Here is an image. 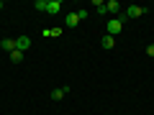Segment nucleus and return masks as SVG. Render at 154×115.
I'll use <instances>...</instances> for the list:
<instances>
[{"label": "nucleus", "mask_w": 154, "mask_h": 115, "mask_svg": "<svg viewBox=\"0 0 154 115\" xmlns=\"http://www.w3.org/2000/svg\"><path fill=\"white\" fill-rule=\"evenodd\" d=\"M44 36H51V38H57V36H62V28H46V31H44Z\"/></svg>", "instance_id": "f8f14e48"}, {"label": "nucleus", "mask_w": 154, "mask_h": 115, "mask_svg": "<svg viewBox=\"0 0 154 115\" xmlns=\"http://www.w3.org/2000/svg\"><path fill=\"white\" fill-rule=\"evenodd\" d=\"M28 46H31V38H28V36H18L16 38V49L18 51H26Z\"/></svg>", "instance_id": "7ed1b4c3"}, {"label": "nucleus", "mask_w": 154, "mask_h": 115, "mask_svg": "<svg viewBox=\"0 0 154 115\" xmlns=\"http://www.w3.org/2000/svg\"><path fill=\"white\" fill-rule=\"evenodd\" d=\"M100 44H103V49H113V46H116V38H113V36H108V33H105V36L100 38Z\"/></svg>", "instance_id": "1a4fd4ad"}, {"label": "nucleus", "mask_w": 154, "mask_h": 115, "mask_svg": "<svg viewBox=\"0 0 154 115\" xmlns=\"http://www.w3.org/2000/svg\"><path fill=\"white\" fill-rule=\"evenodd\" d=\"M3 8H5V3H3V0H0V10H3Z\"/></svg>", "instance_id": "dca6fc26"}, {"label": "nucleus", "mask_w": 154, "mask_h": 115, "mask_svg": "<svg viewBox=\"0 0 154 115\" xmlns=\"http://www.w3.org/2000/svg\"><path fill=\"white\" fill-rule=\"evenodd\" d=\"M93 8L98 10V16H105V13H108V10H105V3H103V0H93Z\"/></svg>", "instance_id": "9d476101"}, {"label": "nucleus", "mask_w": 154, "mask_h": 115, "mask_svg": "<svg viewBox=\"0 0 154 115\" xmlns=\"http://www.w3.org/2000/svg\"><path fill=\"white\" fill-rule=\"evenodd\" d=\"M77 23H80V18H77V13H67V16H64V26H67V28L77 26Z\"/></svg>", "instance_id": "6e6552de"}, {"label": "nucleus", "mask_w": 154, "mask_h": 115, "mask_svg": "<svg viewBox=\"0 0 154 115\" xmlns=\"http://www.w3.org/2000/svg\"><path fill=\"white\" fill-rule=\"evenodd\" d=\"M123 23H126V16H118V18H110L108 23H105V33H108V36H118V33L123 31Z\"/></svg>", "instance_id": "f257e3e1"}, {"label": "nucleus", "mask_w": 154, "mask_h": 115, "mask_svg": "<svg viewBox=\"0 0 154 115\" xmlns=\"http://www.w3.org/2000/svg\"><path fill=\"white\" fill-rule=\"evenodd\" d=\"M88 16H90L88 10H77V18H80V21H85V18H88Z\"/></svg>", "instance_id": "4468645a"}, {"label": "nucleus", "mask_w": 154, "mask_h": 115, "mask_svg": "<svg viewBox=\"0 0 154 115\" xmlns=\"http://www.w3.org/2000/svg\"><path fill=\"white\" fill-rule=\"evenodd\" d=\"M46 5H49V0H36V3H33L36 10H46Z\"/></svg>", "instance_id": "ddd939ff"}, {"label": "nucleus", "mask_w": 154, "mask_h": 115, "mask_svg": "<svg viewBox=\"0 0 154 115\" xmlns=\"http://www.w3.org/2000/svg\"><path fill=\"white\" fill-rule=\"evenodd\" d=\"M0 49H5L8 54L16 51V38H3V41H0Z\"/></svg>", "instance_id": "423d86ee"}, {"label": "nucleus", "mask_w": 154, "mask_h": 115, "mask_svg": "<svg viewBox=\"0 0 154 115\" xmlns=\"http://www.w3.org/2000/svg\"><path fill=\"white\" fill-rule=\"evenodd\" d=\"M59 10H62V0H49V5H46V13H51V16H57Z\"/></svg>", "instance_id": "39448f33"}, {"label": "nucleus", "mask_w": 154, "mask_h": 115, "mask_svg": "<svg viewBox=\"0 0 154 115\" xmlns=\"http://www.w3.org/2000/svg\"><path fill=\"white\" fill-rule=\"evenodd\" d=\"M146 54H149V56H154V44H149V46H146Z\"/></svg>", "instance_id": "2eb2a0df"}, {"label": "nucleus", "mask_w": 154, "mask_h": 115, "mask_svg": "<svg viewBox=\"0 0 154 115\" xmlns=\"http://www.w3.org/2000/svg\"><path fill=\"white\" fill-rule=\"evenodd\" d=\"M105 10L110 13L113 18H118V10H121V5H118V0H110V3H105Z\"/></svg>", "instance_id": "20e7f679"}, {"label": "nucleus", "mask_w": 154, "mask_h": 115, "mask_svg": "<svg viewBox=\"0 0 154 115\" xmlns=\"http://www.w3.org/2000/svg\"><path fill=\"white\" fill-rule=\"evenodd\" d=\"M67 92H69V87H59V90H51V100H54V102H59V100L64 97Z\"/></svg>", "instance_id": "0eeeda50"}, {"label": "nucleus", "mask_w": 154, "mask_h": 115, "mask_svg": "<svg viewBox=\"0 0 154 115\" xmlns=\"http://www.w3.org/2000/svg\"><path fill=\"white\" fill-rule=\"evenodd\" d=\"M11 61H13V64H21V61H23V51H11Z\"/></svg>", "instance_id": "9b49d317"}, {"label": "nucleus", "mask_w": 154, "mask_h": 115, "mask_svg": "<svg viewBox=\"0 0 154 115\" xmlns=\"http://www.w3.org/2000/svg\"><path fill=\"white\" fill-rule=\"evenodd\" d=\"M149 8H141V5H126V18H139V16H144Z\"/></svg>", "instance_id": "f03ea898"}]
</instances>
